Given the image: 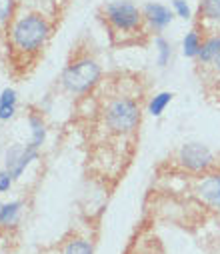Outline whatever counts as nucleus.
<instances>
[{
    "mask_svg": "<svg viewBox=\"0 0 220 254\" xmlns=\"http://www.w3.org/2000/svg\"><path fill=\"white\" fill-rule=\"evenodd\" d=\"M172 100H174V92L164 90V92L154 94V96L150 98V102H148V114H150V116H154V118L162 116V112L168 108V104H170Z\"/></svg>",
    "mask_w": 220,
    "mask_h": 254,
    "instance_id": "nucleus-15",
    "label": "nucleus"
},
{
    "mask_svg": "<svg viewBox=\"0 0 220 254\" xmlns=\"http://www.w3.org/2000/svg\"><path fill=\"white\" fill-rule=\"evenodd\" d=\"M12 184H14V178H12V174L4 168L2 172H0V194L8 192V190L12 188Z\"/></svg>",
    "mask_w": 220,
    "mask_h": 254,
    "instance_id": "nucleus-19",
    "label": "nucleus"
},
{
    "mask_svg": "<svg viewBox=\"0 0 220 254\" xmlns=\"http://www.w3.org/2000/svg\"><path fill=\"white\" fill-rule=\"evenodd\" d=\"M216 54H220V32H208L204 34V42L196 56V62L200 66H206Z\"/></svg>",
    "mask_w": 220,
    "mask_h": 254,
    "instance_id": "nucleus-12",
    "label": "nucleus"
},
{
    "mask_svg": "<svg viewBox=\"0 0 220 254\" xmlns=\"http://www.w3.org/2000/svg\"><path fill=\"white\" fill-rule=\"evenodd\" d=\"M28 124H30V132H32L28 144H32L34 148L40 150V146H42L44 140H46V132H48V124H46V120H44V114H42L40 110L32 108L30 114H28Z\"/></svg>",
    "mask_w": 220,
    "mask_h": 254,
    "instance_id": "nucleus-10",
    "label": "nucleus"
},
{
    "mask_svg": "<svg viewBox=\"0 0 220 254\" xmlns=\"http://www.w3.org/2000/svg\"><path fill=\"white\" fill-rule=\"evenodd\" d=\"M142 16H144L148 32H156V34H160L162 30H166L174 22L172 8H168L160 2H146L142 6Z\"/></svg>",
    "mask_w": 220,
    "mask_h": 254,
    "instance_id": "nucleus-7",
    "label": "nucleus"
},
{
    "mask_svg": "<svg viewBox=\"0 0 220 254\" xmlns=\"http://www.w3.org/2000/svg\"><path fill=\"white\" fill-rule=\"evenodd\" d=\"M172 12H174V16H178L182 20H192V16H194L186 0H172Z\"/></svg>",
    "mask_w": 220,
    "mask_h": 254,
    "instance_id": "nucleus-17",
    "label": "nucleus"
},
{
    "mask_svg": "<svg viewBox=\"0 0 220 254\" xmlns=\"http://www.w3.org/2000/svg\"><path fill=\"white\" fill-rule=\"evenodd\" d=\"M92 100L96 102V118L100 126L110 136H132L142 122V106L136 94L122 92L120 80H114V90L106 96H96L90 92Z\"/></svg>",
    "mask_w": 220,
    "mask_h": 254,
    "instance_id": "nucleus-2",
    "label": "nucleus"
},
{
    "mask_svg": "<svg viewBox=\"0 0 220 254\" xmlns=\"http://www.w3.org/2000/svg\"><path fill=\"white\" fill-rule=\"evenodd\" d=\"M196 16V26H202V32H220V0H200Z\"/></svg>",
    "mask_w": 220,
    "mask_h": 254,
    "instance_id": "nucleus-9",
    "label": "nucleus"
},
{
    "mask_svg": "<svg viewBox=\"0 0 220 254\" xmlns=\"http://www.w3.org/2000/svg\"><path fill=\"white\" fill-rule=\"evenodd\" d=\"M154 48H156V64L160 68L168 66L170 60H172V44H170V40H166L162 34H158L154 38Z\"/></svg>",
    "mask_w": 220,
    "mask_h": 254,
    "instance_id": "nucleus-16",
    "label": "nucleus"
},
{
    "mask_svg": "<svg viewBox=\"0 0 220 254\" xmlns=\"http://www.w3.org/2000/svg\"><path fill=\"white\" fill-rule=\"evenodd\" d=\"M98 20L104 24L110 34V42L114 46H130L138 44L140 36L148 34L142 8H138L132 0H110L104 2L98 12Z\"/></svg>",
    "mask_w": 220,
    "mask_h": 254,
    "instance_id": "nucleus-4",
    "label": "nucleus"
},
{
    "mask_svg": "<svg viewBox=\"0 0 220 254\" xmlns=\"http://www.w3.org/2000/svg\"><path fill=\"white\" fill-rule=\"evenodd\" d=\"M204 68H210L214 74H218V76H220V54H216V56L208 62V64H206Z\"/></svg>",
    "mask_w": 220,
    "mask_h": 254,
    "instance_id": "nucleus-20",
    "label": "nucleus"
},
{
    "mask_svg": "<svg viewBox=\"0 0 220 254\" xmlns=\"http://www.w3.org/2000/svg\"><path fill=\"white\" fill-rule=\"evenodd\" d=\"M196 196L210 208L220 210V172H208L198 176L196 180V188H194Z\"/></svg>",
    "mask_w": 220,
    "mask_h": 254,
    "instance_id": "nucleus-8",
    "label": "nucleus"
},
{
    "mask_svg": "<svg viewBox=\"0 0 220 254\" xmlns=\"http://www.w3.org/2000/svg\"><path fill=\"white\" fill-rule=\"evenodd\" d=\"M202 42H204V32L198 26H194L182 38V54L186 58H194L196 60V56H198V52L202 48Z\"/></svg>",
    "mask_w": 220,
    "mask_h": 254,
    "instance_id": "nucleus-13",
    "label": "nucleus"
},
{
    "mask_svg": "<svg viewBox=\"0 0 220 254\" xmlns=\"http://www.w3.org/2000/svg\"><path fill=\"white\" fill-rule=\"evenodd\" d=\"M40 254H94V244L86 236L72 230L64 234L56 244L44 248Z\"/></svg>",
    "mask_w": 220,
    "mask_h": 254,
    "instance_id": "nucleus-6",
    "label": "nucleus"
},
{
    "mask_svg": "<svg viewBox=\"0 0 220 254\" xmlns=\"http://www.w3.org/2000/svg\"><path fill=\"white\" fill-rule=\"evenodd\" d=\"M102 82V66L100 60L86 38H80L76 44H72L66 64L58 76L60 90L72 98L88 96L98 84Z\"/></svg>",
    "mask_w": 220,
    "mask_h": 254,
    "instance_id": "nucleus-3",
    "label": "nucleus"
},
{
    "mask_svg": "<svg viewBox=\"0 0 220 254\" xmlns=\"http://www.w3.org/2000/svg\"><path fill=\"white\" fill-rule=\"evenodd\" d=\"M16 90L4 88L0 92V120H10L16 112Z\"/></svg>",
    "mask_w": 220,
    "mask_h": 254,
    "instance_id": "nucleus-14",
    "label": "nucleus"
},
{
    "mask_svg": "<svg viewBox=\"0 0 220 254\" xmlns=\"http://www.w3.org/2000/svg\"><path fill=\"white\" fill-rule=\"evenodd\" d=\"M70 0H16L14 12L0 26V56L8 74L28 78L44 58Z\"/></svg>",
    "mask_w": 220,
    "mask_h": 254,
    "instance_id": "nucleus-1",
    "label": "nucleus"
},
{
    "mask_svg": "<svg viewBox=\"0 0 220 254\" xmlns=\"http://www.w3.org/2000/svg\"><path fill=\"white\" fill-rule=\"evenodd\" d=\"M22 212V200H12L0 204V230H10L18 224Z\"/></svg>",
    "mask_w": 220,
    "mask_h": 254,
    "instance_id": "nucleus-11",
    "label": "nucleus"
},
{
    "mask_svg": "<svg viewBox=\"0 0 220 254\" xmlns=\"http://www.w3.org/2000/svg\"><path fill=\"white\" fill-rule=\"evenodd\" d=\"M16 0H0V26H4L14 12Z\"/></svg>",
    "mask_w": 220,
    "mask_h": 254,
    "instance_id": "nucleus-18",
    "label": "nucleus"
},
{
    "mask_svg": "<svg viewBox=\"0 0 220 254\" xmlns=\"http://www.w3.org/2000/svg\"><path fill=\"white\" fill-rule=\"evenodd\" d=\"M174 162L178 164L180 170L202 176L208 172H214L218 168V156L202 142H186L176 150Z\"/></svg>",
    "mask_w": 220,
    "mask_h": 254,
    "instance_id": "nucleus-5",
    "label": "nucleus"
}]
</instances>
